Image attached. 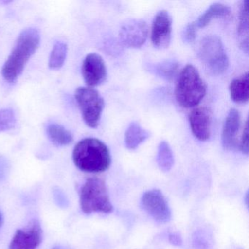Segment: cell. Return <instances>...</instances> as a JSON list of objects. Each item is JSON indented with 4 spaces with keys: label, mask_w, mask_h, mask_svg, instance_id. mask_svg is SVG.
Masks as SVG:
<instances>
[{
    "label": "cell",
    "mask_w": 249,
    "mask_h": 249,
    "mask_svg": "<svg viewBox=\"0 0 249 249\" xmlns=\"http://www.w3.org/2000/svg\"><path fill=\"white\" fill-rule=\"evenodd\" d=\"M43 230L37 220H33L27 227L16 231L8 249H36L42 242Z\"/></svg>",
    "instance_id": "9"
},
{
    "label": "cell",
    "mask_w": 249,
    "mask_h": 249,
    "mask_svg": "<svg viewBox=\"0 0 249 249\" xmlns=\"http://www.w3.org/2000/svg\"><path fill=\"white\" fill-rule=\"evenodd\" d=\"M178 70V64L175 61H167L158 64L154 68L156 73L164 79L171 81L176 76Z\"/></svg>",
    "instance_id": "21"
},
{
    "label": "cell",
    "mask_w": 249,
    "mask_h": 249,
    "mask_svg": "<svg viewBox=\"0 0 249 249\" xmlns=\"http://www.w3.org/2000/svg\"><path fill=\"white\" fill-rule=\"evenodd\" d=\"M207 88L195 66L188 65L182 70L178 78L175 95L178 103L186 108L195 107L206 94Z\"/></svg>",
    "instance_id": "3"
},
{
    "label": "cell",
    "mask_w": 249,
    "mask_h": 249,
    "mask_svg": "<svg viewBox=\"0 0 249 249\" xmlns=\"http://www.w3.org/2000/svg\"><path fill=\"white\" fill-rule=\"evenodd\" d=\"M17 124V117L14 110L10 108L0 110V132L12 129Z\"/></svg>",
    "instance_id": "22"
},
{
    "label": "cell",
    "mask_w": 249,
    "mask_h": 249,
    "mask_svg": "<svg viewBox=\"0 0 249 249\" xmlns=\"http://www.w3.org/2000/svg\"><path fill=\"white\" fill-rule=\"evenodd\" d=\"M75 166L86 173L106 171L111 164V156L107 145L97 138H88L77 143L72 152Z\"/></svg>",
    "instance_id": "2"
},
{
    "label": "cell",
    "mask_w": 249,
    "mask_h": 249,
    "mask_svg": "<svg viewBox=\"0 0 249 249\" xmlns=\"http://www.w3.org/2000/svg\"><path fill=\"white\" fill-rule=\"evenodd\" d=\"M68 46L66 43L58 41L55 43L51 52L49 66L51 69L57 70L62 68L66 60Z\"/></svg>",
    "instance_id": "20"
},
{
    "label": "cell",
    "mask_w": 249,
    "mask_h": 249,
    "mask_svg": "<svg viewBox=\"0 0 249 249\" xmlns=\"http://www.w3.org/2000/svg\"><path fill=\"white\" fill-rule=\"evenodd\" d=\"M240 123L241 118L238 110L234 108L231 109L224 121L221 135L223 148L227 151H234L238 146L237 135Z\"/></svg>",
    "instance_id": "13"
},
{
    "label": "cell",
    "mask_w": 249,
    "mask_h": 249,
    "mask_svg": "<svg viewBox=\"0 0 249 249\" xmlns=\"http://www.w3.org/2000/svg\"><path fill=\"white\" fill-rule=\"evenodd\" d=\"M245 202H246V207H249V192H246V198H245Z\"/></svg>",
    "instance_id": "26"
},
{
    "label": "cell",
    "mask_w": 249,
    "mask_h": 249,
    "mask_svg": "<svg viewBox=\"0 0 249 249\" xmlns=\"http://www.w3.org/2000/svg\"><path fill=\"white\" fill-rule=\"evenodd\" d=\"M40 34L35 28H27L19 35L11 54L4 64L2 75L10 83L18 79L30 58L38 49Z\"/></svg>",
    "instance_id": "1"
},
{
    "label": "cell",
    "mask_w": 249,
    "mask_h": 249,
    "mask_svg": "<svg viewBox=\"0 0 249 249\" xmlns=\"http://www.w3.org/2000/svg\"><path fill=\"white\" fill-rule=\"evenodd\" d=\"M75 97L86 124L90 128H97L105 107L104 100L100 93L91 87H78Z\"/></svg>",
    "instance_id": "6"
},
{
    "label": "cell",
    "mask_w": 249,
    "mask_h": 249,
    "mask_svg": "<svg viewBox=\"0 0 249 249\" xmlns=\"http://www.w3.org/2000/svg\"><path fill=\"white\" fill-rule=\"evenodd\" d=\"M82 75L88 87L103 84L107 78V68L103 57L96 53L87 55L83 62Z\"/></svg>",
    "instance_id": "11"
},
{
    "label": "cell",
    "mask_w": 249,
    "mask_h": 249,
    "mask_svg": "<svg viewBox=\"0 0 249 249\" xmlns=\"http://www.w3.org/2000/svg\"><path fill=\"white\" fill-rule=\"evenodd\" d=\"M47 134L52 142L59 146H66L73 141L72 133L59 124L52 123L48 125Z\"/></svg>",
    "instance_id": "18"
},
{
    "label": "cell",
    "mask_w": 249,
    "mask_h": 249,
    "mask_svg": "<svg viewBox=\"0 0 249 249\" xmlns=\"http://www.w3.org/2000/svg\"><path fill=\"white\" fill-rule=\"evenodd\" d=\"M189 124L192 133L196 139L206 141L211 135L212 117L209 109L205 107H198L189 113Z\"/></svg>",
    "instance_id": "12"
},
{
    "label": "cell",
    "mask_w": 249,
    "mask_h": 249,
    "mask_svg": "<svg viewBox=\"0 0 249 249\" xmlns=\"http://www.w3.org/2000/svg\"><path fill=\"white\" fill-rule=\"evenodd\" d=\"M52 249H63V248L61 247V246H54V247H53Z\"/></svg>",
    "instance_id": "28"
},
{
    "label": "cell",
    "mask_w": 249,
    "mask_h": 249,
    "mask_svg": "<svg viewBox=\"0 0 249 249\" xmlns=\"http://www.w3.org/2000/svg\"><path fill=\"white\" fill-rule=\"evenodd\" d=\"M249 75L246 72L239 78L231 81L230 85V94L232 101L238 104H244L249 101Z\"/></svg>",
    "instance_id": "15"
},
{
    "label": "cell",
    "mask_w": 249,
    "mask_h": 249,
    "mask_svg": "<svg viewBox=\"0 0 249 249\" xmlns=\"http://www.w3.org/2000/svg\"><path fill=\"white\" fill-rule=\"evenodd\" d=\"M198 55L205 68L213 75H221L228 69V56L218 36L210 35L204 37L199 43Z\"/></svg>",
    "instance_id": "5"
},
{
    "label": "cell",
    "mask_w": 249,
    "mask_h": 249,
    "mask_svg": "<svg viewBox=\"0 0 249 249\" xmlns=\"http://www.w3.org/2000/svg\"><path fill=\"white\" fill-rule=\"evenodd\" d=\"M231 14V9L227 5L222 3L212 4L209 8L201 14L196 21H193L194 26L196 30L207 27L213 19L221 17H227Z\"/></svg>",
    "instance_id": "14"
},
{
    "label": "cell",
    "mask_w": 249,
    "mask_h": 249,
    "mask_svg": "<svg viewBox=\"0 0 249 249\" xmlns=\"http://www.w3.org/2000/svg\"><path fill=\"white\" fill-rule=\"evenodd\" d=\"M248 124L249 123H248V120H246L243 134H242L241 140L240 141V145H239L240 151L246 155L249 154V126Z\"/></svg>",
    "instance_id": "23"
},
{
    "label": "cell",
    "mask_w": 249,
    "mask_h": 249,
    "mask_svg": "<svg viewBox=\"0 0 249 249\" xmlns=\"http://www.w3.org/2000/svg\"><path fill=\"white\" fill-rule=\"evenodd\" d=\"M142 209L159 224H165L171 220L172 212L168 202L160 189L147 191L141 197Z\"/></svg>",
    "instance_id": "7"
},
{
    "label": "cell",
    "mask_w": 249,
    "mask_h": 249,
    "mask_svg": "<svg viewBox=\"0 0 249 249\" xmlns=\"http://www.w3.org/2000/svg\"><path fill=\"white\" fill-rule=\"evenodd\" d=\"M80 204L84 213H110L113 207L110 202L106 182L97 177L86 180L80 192Z\"/></svg>",
    "instance_id": "4"
},
{
    "label": "cell",
    "mask_w": 249,
    "mask_h": 249,
    "mask_svg": "<svg viewBox=\"0 0 249 249\" xmlns=\"http://www.w3.org/2000/svg\"><path fill=\"white\" fill-rule=\"evenodd\" d=\"M196 33H197V30L195 28L193 23H190L186 26V28L183 30V35H182L183 40L187 43L193 42L196 37Z\"/></svg>",
    "instance_id": "24"
},
{
    "label": "cell",
    "mask_w": 249,
    "mask_h": 249,
    "mask_svg": "<svg viewBox=\"0 0 249 249\" xmlns=\"http://www.w3.org/2000/svg\"><path fill=\"white\" fill-rule=\"evenodd\" d=\"M2 225H3V217H2V213L0 212V230H1Z\"/></svg>",
    "instance_id": "27"
},
{
    "label": "cell",
    "mask_w": 249,
    "mask_h": 249,
    "mask_svg": "<svg viewBox=\"0 0 249 249\" xmlns=\"http://www.w3.org/2000/svg\"><path fill=\"white\" fill-rule=\"evenodd\" d=\"M173 20L168 11H160L153 21L151 28V41L157 49L168 48L172 39Z\"/></svg>",
    "instance_id": "10"
},
{
    "label": "cell",
    "mask_w": 249,
    "mask_h": 249,
    "mask_svg": "<svg viewBox=\"0 0 249 249\" xmlns=\"http://www.w3.org/2000/svg\"><path fill=\"white\" fill-rule=\"evenodd\" d=\"M249 1L246 0L240 7L237 34L240 47L246 53L249 52Z\"/></svg>",
    "instance_id": "17"
},
{
    "label": "cell",
    "mask_w": 249,
    "mask_h": 249,
    "mask_svg": "<svg viewBox=\"0 0 249 249\" xmlns=\"http://www.w3.org/2000/svg\"><path fill=\"white\" fill-rule=\"evenodd\" d=\"M169 242L175 246H180L183 243L181 237L177 233H171L168 236Z\"/></svg>",
    "instance_id": "25"
},
{
    "label": "cell",
    "mask_w": 249,
    "mask_h": 249,
    "mask_svg": "<svg viewBox=\"0 0 249 249\" xmlns=\"http://www.w3.org/2000/svg\"><path fill=\"white\" fill-rule=\"evenodd\" d=\"M157 161L161 171L167 173L173 168L174 165V155L168 142L161 141L158 146Z\"/></svg>",
    "instance_id": "19"
},
{
    "label": "cell",
    "mask_w": 249,
    "mask_h": 249,
    "mask_svg": "<svg viewBox=\"0 0 249 249\" xmlns=\"http://www.w3.org/2000/svg\"><path fill=\"white\" fill-rule=\"evenodd\" d=\"M149 137L148 131L142 128L138 122H132L125 132V145L128 149H136Z\"/></svg>",
    "instance_id": "16"
},
{
    "label": "cell",
    "mask_w": 249,
    "mask_h": 249,
    "mask_svg": "<svg viewBox=\"0 0 249 249\" xmlns=\"http://www.w3.org/2000/svg\"><path fill=\"white\" fill-rule=\"evenodd\" d=\"M148 27L146 22L141 19L129 20L121 27L119 40L127 48L138 49L146 41Z\"/></svg>",
    "instance_id": "8"
}]
</instances>
